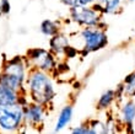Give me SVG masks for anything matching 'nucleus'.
<instances>
[{
	"mask_svg": "<svg viewBox=\"0 0 135 134\" xmlns=\"http://www.w3.org/2000/svg\"><path fill=\"white\" fill-rule=\"evenodd\" d=\"M25 126V106L22 103L1 105L0 103V132L16 133Z\"/></svg>",
	"mask_w": 135,
	"mask_h": 134,
	"instance_id": "obj_3",
	"label": "nucleus"
},
{
	"mask_svg": "<svg viewBox=\"0 0 135 134\" xmlns=\"http://www.w3.org/2000/svg\"><path fill=\"white\" fill-rule=\"evenodd\" d=\"M114 92H115V102H122V101L125 99L124 84H123V81L117 86V89L114 90Z\"/></svg>",
	"mask_w": 135,
	"mask_h": 134,
	"instance_id": "obj_20",
	"label": "nucleus"
},
{
	"mask_svg": "<svg viewBox=\"0 0 135 134\" xmlns=\"http://www.w3.org/2000/svg\"><path fill=\"white\" fill-rule=\"evenodd\" d=\"M73 114H74V108L71 105H65L63 108L59 111V114L57 117V122L54 126V133L64 131L65 128L71 123L73 119Z\"/></svg>",
	"mask_w": 135,
	"mask_h": 134,
	"instance_id": "obj_12",
	"label": "nucleus"
},
{
	"mask_svg": "<svg viewBox=\"0 0 135 134\" xmlns=\"http://www.w3.org/2000/svg\"><path fill=\"white\" fill-rule=\"evenodd\" d=\"M26 60L30 68H36L53 75L58 65V58L49 49L31 48L26 53Z\"/></svg>",
	"mask_w": 135,
	"mask_h": 134,
	"instance_id": "obj_6",
	"label": "nucleus"
},
{
	"mask_svg": "<svg viewBox=\"0 0 135 134\" xmlns=\"http://www.w3.org/2000/svg\"><path fill=\"white\" fill-rule=\"evenodd\" d=\"M69 44H70V37L61 31L57 35L49 37V50L57 58L64 57V52Z\"/></svg>",
	"mask_w": 135,
	"mask_h": 134,
	"instance_id": "obj_10",
	"label": "nucleus"
},
{
	"mask_svg": "<svg viewBox=\"0 0 135 134\" xmlns=\"http://www.w3.org/2000/svg\"><path fill=\"white\" fill-rule=\"evenodd\" d=\"M76 35L81 41V46L79 48L81 57L98 52L108 46L107 30H102L100 27H84Z\"/></svg>",
	"mask_w": 135,
	"mask_h": 134,
	"instance_id": "obj_4",
	"label": "nucleus"
},
{
	"mask_svg": "<svg viewBox=\"0 0 135 134\" xmlns=\"http://www.w3.org/2000/svg\"><path fill=\"white\" fill-rule=\"evenodd\" d=\"M101 15H113L122 11L123 0H95L92 5Z\"/></svg>",
	"mask_w": 135,
	"mask_h": 134,
	"instance_id": "obj_11",
	"label": "nucleus"
},
{
	"mask_svg": "<svg viewBox=\"0 0 135 134\" xmlns=\"http://www.w3.org/2000/svg\"><path fill=\"white\" fill-rule=\"evenodd\" d=\"M60 3L70 9V7H74L76 5H79V0H60Z\"/></svg>",
	"mask_w": 135,
	"mask_h": 134,
	"instance_id": "obj_21",
	"label": "nucleus"
},
{
	"mask_svg": "<svg viewBox=\"0 0 135 134\" xmlns=\"http://www.w3.org/2000/svg\"><path fill=\"white\" fill-rule=\"evenodd\" d=\"M117 119L123 127V129L127 126H133L135 121V102L133 101V99L123 100V102L119 107Z\"/></svg>",
	"mask_w": 135,
	"mask_h": 134,
	"instance_id": "obj_9",
	"label": "nucleus"
},
{
	"mask_svg": "<svg viewBox=\"0 0 135 134\" xmlns=\"http://www.w3.org/2000/svg\"><path fill=\"white\" fill-rule=\"evenodd\" d=\"M79 54H80V50H79L78 47L69 44L64 52V58H66V59H73L75 57H78Z\"/></svg>",
	"mask_w": 135,
	"mask_h": 134,
	"instance_id": "obj_18",
	"label": "nucleus"
},
{
	"mask_svg": "<svg viewBox=\"0 0 135 134\" xmlns=\"http://www.w3.org/2000/svg\"><path fill=\"white\" fill-rule=\"evenodd\" d=\"M53 75L47 71L31 68L26 79V92L30 101L49 106L57 95L53 82Z\"/></svg>",
	"mask_w": 135,
	"mask_h": 134,
	"instance_id": "obj_1",
	"label": "nucleus"
},
{
	"mask_svg": "<svg viewBox=\"0 0 135 134\" xmlns=\"http://www.w3.org/2000/svg\"><path fill=\"white\" fill-rule=\"evenodd\" d=\"M91 134H109V129L106 122L101 119H90L87 121Z\"/></svg>",
	"mask_w": 135,
	"mask_h": 134,
	"instance_id": "obj_16",
	"label": "nucleus"
},
{
	"mask_svg": "<svg viewBox=\"0 0 135 134\" xmlns=\"http://www.w3.org/2000/svg\"><path fill=\"white\" fill-rule=\"evenodd\" d=\"M22 103L26 106L28 103V96L26 92H21L9 87L6 85L0 84V103L1 105H11V103Z\"/></svg>",
	"mask_w": 135,
	"mask_h": 134,
	"instance_id": "obj_8",
	"label": "nucleus"
},
{
	"mask_svg": "<svg viewBox=\"0 0 135 134\" xmlns=\"http://www.w3.org/2000/svg\"><path fill=\"white\" fill-rule=\"evenodd\" d=\"M39 31L46 37H52V36L57 35V33H59L61 31V25L59 21H54V20H50V19H46V20H43L41 22Z\"/></svg>",
	"mask_w": 135,
	"mask_h": 134,
	"instance_id": "obj_14",
	"label": "nucleus"
},
{
	"mask_svg": "<svg viewBox=\"0 0 135 134\" xmlns=\"http://www.w3.org/2000/svg\"><path fill=\"white\" fill-rule=\"evenodd\" d=\"M95 4V0H79V5L82 6H92Z\"/></svg>",
	"mask_w": 135,
	"mask_h": 134,
	"instance_id": "obj_22",
	"label": "nucleus"
},
{
	"mask_svg": "<svg viewBox=\"0 0 135 134\" xmlns=\"http://www.w3.org/2000/svg\"><path fill=\"white\" fill-rule=\"evenodd\" d=\"M11 11L10 0H0V16H6Z\"/></svg>",
	"mask_w": 135,
	"mask_h": 134,
	"instance_id": "obj_19",
	"label": "nucleus"
},
{
	"mask_svg": "<svg viewBox=\"0 0 135 134\" xmlns=\"http://www.w3.org/2000/svg\"><path fill=\"white\" fill-rule=\"evenodd\" d=\"M47 114H48L47 106L28 101V103L25 106V126L35 129L42 128L46 122Z\"/></svg>",
	"mask_w": 135,
	"mask_h": 134,
	"instance_id": "obj_7",
	"label": "nucleus"
},
{
	"mask_svg": "<svg viewBox=\"0 0 135 134\" xmlns=\"http://www.w3.org/2000/svg\"><path fill=\"white\" fill-rule=\"evenodd\" d=\"M71 133L73 134H91V129H90L89 124H87V122H85V123L80 124V126H78V127H74L71 128Z\"/></svg>",
	"mask_w": 135,
	"mask_h": 134,
	"instance_id": "obj_17",
	"label": "nucleus"
},
{
	"mask_svg": "<svg viewBox=\"0 0 135 134\" xmlns=\"http://www.w3.org/2000/svg\"><path fill=\"white\" fill-rule=\"evenodd\" d=\"M115 102V92L114 90H106L98 97L96 103V108L98 111H109L110 107Z\"/></svg>",
	"mask_w": 135,
	"mask_h": 134,
	"instance_id": "obj_13",
	"label": "nucleus"
},
{
	"mask_svg": "<svg viewBox=\"0 0 135 134\" xmlns=\"http://www.w3.org/2000/svg\"><path fill=\"white\" fill-rule=\"evenodd\" d=\"M123 84H124L125 97H128V99L135 97V70L125 76Z\"/></svg>",
	"mask_w": 135,
	"mask_h": 134,
	"instance_id": "obj_15",
	"label": "nucleus"
},
{
	"mask_svg": "<svg viewBox=\"0 0 135 134\" xmlns=\"http://www.w3.org/2000/svg\"><path fill=\"white\" fill-rule=\"evenodd\" d=\"M31 69L26 57L16 56L4 62L3 70L0 73V84L9 87L26 92V79ZM27 94V92H26Z\"/></svg>",
	"mask_w": 135,
	"mask_h": 134,
	"instance_id": "obj_2",
	"label": "nucleus"
},
{
	"mask_svg": "<svg viewBox=\"0 0 135 134\" xmlns=\"http://www.w3.org/2000/svg\"><path fill=\"white\" fill-rule=\"evenodd\" d=\"M69 17L75 25L79 27H100L107 30V24L103 20V15H101L93 6H82L76 5L69 9Z\"/></svg>",
	"mask_w": 135,
	"mask_h": 134,
	"instance_id": "obj_5",
	"label": "nucleus"
}]
</instances>
